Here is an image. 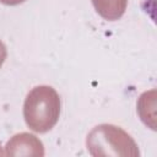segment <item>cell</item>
<instances>
[{"instance_id":"obj_8","label":"cell","mask_w":157,"mask_h":157,"mask_svg":"<svg viewBox=\"0 0 157 157\" xmlns=\"http://www.w3.org/2000/svg\"><path fill=\"white\" fill-rule=\"evenodd\" d=\"M2 155H5V152L2 151V148H1V145H0V156H2Z\"/></svg>"},{"instance_id":"obj_4","label":"cell","mask_w":157,"mask_h":157,"mask_svg":"<svg viewBox=\"0 0 157 157\" xmlns=\"http://www.w3.org/2000/svg\"><path fill=\"white\" fill-rule=\"evenodd\" d=\"M136 110L141 121L152 130H156V90L144 92L136 103Z\"/></svg>"},{"instance_id":"obj_5","label":"cell","mask_w":157,"mask_h":157,"mask_svg":"<svg viewBox=\"0 0 157 157\" xmlns=\"http://www.w3.org/2000/svg\"><path fill=\"white\" fill-rule=\"evenodd\" d=\"M97 13L107 21H117L125 13L128 0H91Z\"/></svg>"},{"instance_id":"obj_6","label":"cell","mask_w":157,"mask_h":157,"mask_svg":"<svg viewBox=\"0 0 157 157\" xmlns=\"http://www.w3.org/2000/svg\"><path fill=\"white\" fill-rule=\"evenodd\" d=\"M6 56H7V49H6L5 44L0 40V67H1V66H2V64L5 63Z\"/></svg>"},{"instance_id":"obj_2","label":"cell","mask_w":157,"mask_h":157,"mask_svg":"<svg viewBox=\"0 0 157 157\" xmlns=\"http://www.w3.org/2000/svg\"><path fill=\"white\" fill-rule=\"evenodd\" d=\"M86 147L94 157H139L140 151L136 141L120 126L99 124L86 137Z\"/></svg>"},{"instance_id":"obj_3","label":"cell","mask_w":157,"mask_h":157,"mask_svg":"<svg viewBox=\"0 0 157 157\" xmlns=\"http://www.w3.org/2000/svg\"><path fill=\"white\" fill-rule=\"evenodd\" d=\"M43 142L33 134L20 132L13 135L5 146L6 156H26V157H43L44 156Z\"/></svg>"},{"instance_id":"obj_1","label":"cell","mask_w":157,"mask_h":157,"mask_svg":"<svg viewBox=\"0 0 157 157\" xmlns=\"http://www.w3.org/2000/svg\"><path fill=\"white\" fill-rule=\"evenodd\" d=\"M60 110L61 101L58 92L47 85L33 87L23 103L26 125L38 134L48 132L56 125Z\"/></svg>"},{"instance_id":"obj_7","label":"cell","mask_w":157,"mask_h":157,"mask_svg":"<svg viewBox=\"0 0 157 157\" xmlns=\"http://www.w3.org/2000/svg\"><path fill=\"white\" fill-rule=\"evenodd\" d=\"M26 0H0L1 4L4 5H7V6H16V5H20L22 2H25Z\"/></svg>"}]
</instances>
